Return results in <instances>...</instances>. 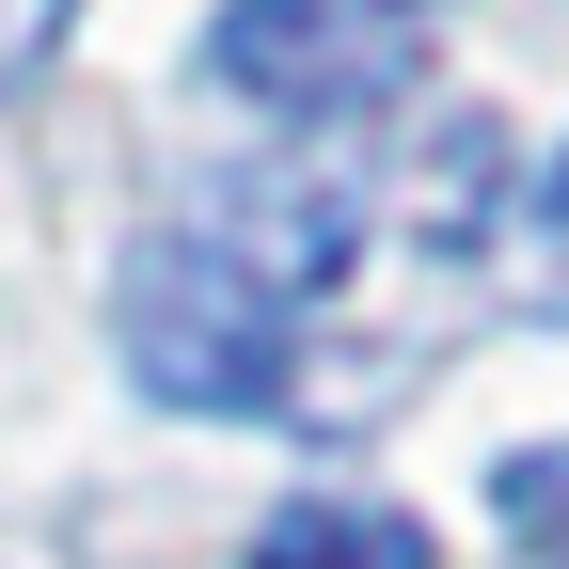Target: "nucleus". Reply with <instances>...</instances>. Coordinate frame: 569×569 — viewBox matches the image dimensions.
<instances>
[{
	"mask_svg": "<svg viewBox=\"0 0 569 569\" xmlns=\"http://www.w3.org/2000/svg\"><path fill=\"white\" fill-rule=\"evenodd\" d=\"M190 222L222 238V253L269 284V301H301V317L332 301V269L365 253V206H348V174H301V159H238L222 190L190 206Z\"/></svg>",
	"mask_w": 569,
	"mask_h": 569,
	"instance_id": "3",
	"label": "nucleus"
},
{
	"mask_svg": "<svg viewBox=\"0 0 569 569\" xmlns=\"http://www.w3.org/2000/svg\"><path fill=\"white\" fill-rule=\"evenodd\" d=\"M490 522H507L522 553H569V443H522L507 475H490Z\"/></svg>",
	"mask_w": 569,
	"mask_h": 569,
	"instance_id": "6",
	"label": "nucleus"
},
{
	"mask_svg": "<svg viewBox=\"0 0 569 569\" xmlns=\"http://www.w3.org/2000/svg\"><path fill=\"white\" fill-rule=\"evenodd\" d=\"M538 317H569V159H553V206H538Z\"/></svg>",
	"mask_w": 569,
	"mask_h": 569,
	"instance_id": "8",
	"label": "nucleus"
},
{
	"mask_svg": "<svg viewBox=\"0 0 569 569\" xmlns=\"http://www.w3.org/2000/svg\"><path fill=\"white\" fill-rule=\"evenodd\" d=\"M111 332H127V380L159 411H206V427H253V411H284V380H301V301H269L206 222L127 238Z\"/></svg>",
	"mask_w": 569,
	"mask_h": 569,
	"instance_id": "1",
	"label": "nucleus"
},
{
	"mask_svg": "<svg viewBox=\"0 0 569 569\" xmlns=\"http://www.w3.org/2000/svg\"><path fill=\"white\" fill-rule=\"evenodd\" d=\"M490 222H507V127L459 111V127L411 159V238H427V253H475Z\"/></svg>",
	"mask_w": 569,
	"mask_h": 569,
	"instance_id": "5",
	"label": "nucleus"
},
{
	"mask_svg": "<svg viewBox=\"0 0 569 569\" xmlns=\"http://www.w3.org/2000/svg\"><path fill=\"white\" fill-rule=\"evenodd\" d=\"M206 80L284 111V127H365L427 80V32H411V0H222Z\"/></svg>",
	"mask_w": 569,
	"mask_h": 569,
	"instance_id": "2",
	"label": "nucleus"
},
{
	"mask_svg": "<svg viewBox=\"0 0 569 569\" xmlns=\"http://www.w3.org/2000/svg\"><path fill=\"white\" fill-rule=\"evenodd\" d=\"M63 17H80V0H0V80H32V63L63 48Z\"/></svg>",
	"mask_w": 569,
	"mask_h": 569,
	"instance_id": "7",
	"label": "nucleus"
},
{
	"mask_svg": "<svg viewBox=\"0 0 569 569\" xmlns=\"http://www.w3.org/2000/svg\"><path fill=\"white\" fill-rule=\"evenodd\" d=\"M253 569H443V538H427L411 507H269L253 522Z\"/></svg>",
	"mask_w": 569,
	"mask_h": 569,
	"instance_id": "4",
	"label": "nucleus"
}]
</instances>
